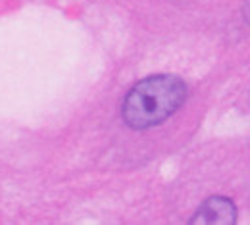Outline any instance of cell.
I'll return each mask as SVG.
<instances>
[{
  "instance_id": "obj_1",
  "label": "cell",
  "mask_w": 250,
  "mask_h": 225,
  "mask_svg": "<svg viewBox=\"0 0 250 225\" xmlns=\"http://www.w3.org/2000/svg\"><path fill=\"white\" fill-rule=\"evenodd\" d=\"M187 98V85L173 75H152L139 81L125 97L124 120L133 129H150L175 114Z\"/></svg>"
},
{
  "instance_id": "obj_2",
  "label": "cell",
  "mask_w": 250,
  "mask_h": 225,
  "mask_svg": "<svg viewBox=\"0 0 250 225\" xmlns=\"http://www.w3.org/2000/svg\"><path fill=\"white\" fill-rule=\"evenodd\" d=\"M237 222V206L223 196L208 198L196 214L190 218V225H233Z\"/></svg>"
}]
</instances>
